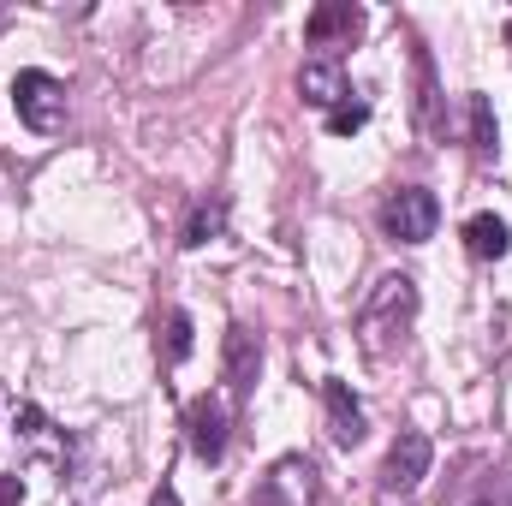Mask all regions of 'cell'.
<instances>
[{"label": "cell", "mask_w": 512, "mask_h": 506, "mask_svg": "<svg viewBox=\"0 0 512 506\" xmlns=\"http://www.w3.org/2000/svg\"><path fill=\"white\" fill-rule=\"evenodd\" d=\"M429 465H435V441L423 435V429H405L393 447H387V465H382V483L387 489H417L423 477H429Z\"/></svg>", "instance_id": "8992f818"}, {"label": "cell", "mask_w": 512, "mask_h": 506, "mask_svg": "<svg viewBox=\"0 0 512 506\" xmlns=\"http://www.w3.org/2000/svg\"><path fill=\"white\" fill-rule=\"evenodd\" d=\"M507 48H512V24H507Z\"/></svg>", "instance_id": "ac0fdd59"}, {"label": "cell", "mask_w": 512, "mask_h": 506, "mask_svg": "<svg viewBox=\"0 0 512 506\" xmlns=\"http://www.w3.org/2000/svg\"><path fill=\"white\" fill-rule=\"evenodd\" d=\"M411 322H417V280H411V274H382L376 292H370L364 310H358V340H364V352H370V358H387V352L411 334Z\"/></svg>", "instance_id": "7a4b0ae2"}, {"label": "cell", "mask_w": 512, "mask_h": 506, "mask_svg": "<svg viewBox=\"0 0 512 506\" xmlns=\"http://www.w3.org/2000/svg\"><path fill=\"white\" fill-rule=\"evenodd\" d=\"M221 227H227V203L221 197H209V203H197L191 209V221H185V251H197V245H209V239H221Z\"/></svg>", "instance_id": "4fadbf2b"}, {"label": "cell", "mask_w": 512, "mask_h": 506, "mask_svg": "<svg viewBox=\"0 0 512 506\" xmlns=\"http://www.w3.org/2000/svg\"><path fill=\"white\" fill-rule=\"evenodd\" d=\"M0 506H78L66 429L12 381H0Z\"/></svg>", "instance_id": "6da1fadb"}, {"label": "cell", "mask_w": 512, "mask_h": 506, "mask_svg": "<svg viewBox=\"0 0 512 506\" xmlns=\"http://www.w3.org/2000/svg\"><path fill=\"white\" fill-rule=\"evenodd\" d=\"M465 251L477 256V262H501L512 251V227L501 215H471L465 221Z\"/></svg>", "instance_id": "7c38bea8"}, {"label": "cell", "mask_w": 512, "mask_h": 506, "mask_svg": "<svg viewBox=\"0 0 512 506\" xmlns=\"http://www.w3.org/2000/svg\"><path fill=\"white\" fill-rule=\"evenodd\" d=\"M316 495V465L310 459H280L268 477H262V489H256V506H310Z\"/></svg>", "instance_id": "52a82bcc"}, {"label": "cell", "mask_w": 512, "mask_h": 506, "mask_svg": "<svg viewBox=\"0 0 512 506\" xmlns=\"http://www.w3.org/2000/svg\"><path fill=\"white\" fill-rule=\"evenodd\" d=\"M256 370H262V340L251 328H227V387L239 399L256 387Z\"/></svg>", "instance_id": "8fae6325"}, {"label": "cell", "mask_w": 512, "mask_h": 506, "mask_svg": "<svg viewBox=\"0 0 512 506\" xmlns=\"http://www.w3.org/2000/svg\"><path fill=\"white\" fill-rule=\"evenodd\" d=\"M12 108L36 137H54L66 126V84L54 72H18L12 78Z\"/></svg>", "instance_id": "3957f363"}, {"label": "cell", "mask_w": 512, "mask_h": 506, "mask_svg": "<svg viewBox=\"0 0 512 506\" xmlns=\"http://www.w3.org/2000/svg\"><path fill=\"white\" fill-rule=\"evenodd\" d=\"M161 334H167V364H185L191 358V316L185 310H167L161 316Z\"/></svg>", "instance_id": "9a60e30c"}, {"label": "cell", "mask_w": 512, "mask_h": 506, "mask_svg": "<svg viewBox=\"0 0 512 506\" xmlns=\"http://www.w3.org/2000/svg\"><path fill=\"white\" fill-rule=\"evenodd\" d=\"M322 399H328V435H334V447H358L364 441V405L352 399V387L340 376L322 381Z\"/></svg>", "instance_id": "ba28073f"}, {"label": "cell", "mask_w": 512, "mask_h": 506, "mask_svg": "<svg viewBox=\"0 0 512 506\" xmlns=\"http://www.w3.org/2000/svg\"><path fill=\"white\" fill-rule=\"evenodd\" d=\"M364 120H370L364 102H340V108L328 114V131H334V137H352V131H364Z\"/></svg>", "instance_id": "2e32d148"}, {"label": "cell", "mask_w": 512, "mask_h": 506, "mask_svg": "<svg viewBox=\"0 0 512 506\" xmlns=\"http://www.w3.org/2000/svg\"><path fill=\"white\" fill-rule=\"evenodd\" d=\"M227 429H233V417H227V399L221 393H197L185 405V441H191V453L203 465H221L227 459Z\"/></svg>", "instance_id": "5b68a950"}, {"label": "cell", "mask_w": 512, "mask_h": 506, "mask_svg": "<svg viewBox=\"0 0 512 506\" xmlns=\"http://www.w3.org/2000/svg\"><path fill=\"white\" fill-rule=\"evenodd\" d=\"M298 96H304L310 108L334 114V108L346 102V78H340V66H334V60H304V72H298Z\"/></svg>", "instance_id": "30bf717a"}, {"label": "cell", "mask_w": 512, "mask_h": 506, "mask_svg": "<svg viewBox=\"0 0 512 506\" xmlns=\"http://www.w3.org/2000/svg\"><path fill=\"white\" fill-rule=\"evenodd\" d=\"M435 227H441V203L423 185H405V191H393L382 203V233L393 245H429Z\"/></svg>", "instance_id": "277c9868"}, {"label": "cell", "mask_w": 512, "mask_h": 506, "mask_svg": "<svg viewBox=\"0 0 512 506\" xmlns=\"http://www.w3.org/2000/svg\"><path fill=\"white\" fill-rule=\"evenodd\" d=\"M149 506H179V495H173V489L161 483V489H155V501H149Z\"/></svg>", "instance_id": "e0dca14e"}, {"label": "cell", "mask_w": 512, "mask_h": 506, "mask_svg": "<svg viewBox=\"0 0 512 506\" xmlns=\"http://www.w3.org/2000/svg\"><path fill=\"white\" fill-rule=\"evenodd\" d=\"M358 24H364V12L352 6V0H328V6H316L310 12V24H304V36H310V48H328V42H352L358 36Z\"/></svg>", "instance_id": "9c48e42d"}, {"label": "cell", "mask_w": 512, "mask_h": 506, "mask_svg": "<svg viewBox=\"0 0 512 506\" xmlns=\"http://www.w3.org/2000/svg\"><path fill=\"white\" fill-rule=\"evenodd\" d=\"M465 114H471V149H477V155H495L501 131H495V108H489V96H471Z\"/></svg>", "instance_id": "5bb4252c"}]
</instances>
